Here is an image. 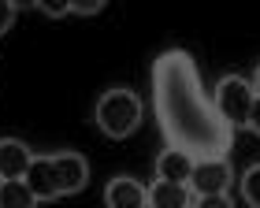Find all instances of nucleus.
Instances as JSON below:
<instances>
[{
	"label": "nucleus",
	"mask_w": 260,
	"mask_h": 208,
	"mask_svg": "<svg viewBox=\"0 0 260 208\" xmlns=\"http://www.w3.org/2000/svg\"><path fill=\"white\" fill-rule=\"evenodd\" d=\"M245 130H253L260 137V97L253 100V112H249V123H245Z\"/></svg>",
	"instance_id": "nucleus-17"
},
{
	"label": "nucleus",
	"mask_w": 260,
	"mask_h": 208,
	"mask_svg": "<svg viewBox=\"0 0 260 208\" xmlns=\"http://www.w3.org/2000/svg\"><path fill=\"white\" fill-rule=\"evenodd\" d=\"M149 208H193V190L186 186V182L156 179L149 186Z\"/></svg>",
	"instance_id": "nucleus-10"
},
{
	"label": "nucleus",
	"mask_w": 260,
	"mask_h": 208,
	"mask_svg": "<svg viewBox=\"0 0 260 208\" xmlns=\"http://www.w3.org/2000/svg\"><path fill=\"white\" fill-rule=\"evenodd\" d=\"M193 208H234L231 193H208V197H193Z\"/></svg>",
	"instance_id": "nucleus-13"
},
{
	"label": "nucleus",
	"mask_w": 260,
	"mask_h": 208,
	"mask_svg": "<svg viewBox=\"0 0 260 208\" xmlns=\"http://www.w3.org/2000/svg\"><path fill=\"white\" fill-rule=\"evenodd\" d=\"M22 182L34 190V197H38V201H56V197H63L52 156H34L30 167H26V175H22Z\"/></svg>",
	"instance_id": "nucleus-5"
},
{
	"label": "nucleus",
	"mask_w": 260,
	"mask_h": 208,
	"mask_svg": "<svg viewBox=\"0 0 260 208\" xmlns=\"http://www.w3.org/2000/svg\"><path fill=\"white\" fill-rule=\"evenodd\" d=\"M253 89H256V97H260V67H256V75H253Z\"/></svg>",
	"instance_id": "nucleus-19"
},
{
	"label": "nucleus",
	"mask_w": 260,
	"mask_h": 208,
	"mask_svg": "<svg viewBox=\"0 0 260 208\" xmlns=\"http://www.w3.org/2000/svg\"><path fill=\"white\" fill-rule=\"evenodd\" d=\"M152 108L164 142L186 149L197 160L227 156L234 149V130L219 119L212 97L201 89V75L190 52L168 49L152 60Z\"/></svg>",
	"instance_id": "nucleus-1"
},
{
	"label": "nucleus",
	"mask_w": 260,
	"mask_h": 208,
	"mask_svg": "<svg viewBox=\"0 0 260 208\" xmlns=\"http://www.w3.org/2000/svg\"><path fill=\"white\" fill-rule=\"evenodd\" d=\"M104 8V0H71V11L75 15H97Z\"/></svg>",
	"instance_id": "nucleus-15"
},
{
	"label": "nucleus",
	"mask_w": 260,
	"mask_h": 208,
	"mask_svg": "<svg viewBox=\"0 0 260 208\" xmlns=\"http://www.w3.org/2000/svg\"><path fill=\"white\" fill-rule=\"evenodd\" d=\"M149 204V186H141L138 179H112L104 186V208H145Z\"/></svg>",
	"instance_id": "nucleus-7"
},
{
	"label": "nucleus",
	"mask_w": 260,
	"mask_h": 208,
	"mask_svg": "<svg viewBox=\"0 0 260 208\" xmlns=\"http://www.w3.org/2000/svg\"><path fill=\"white\" fill-rule=\"evenodd\" d=\"M141 97L134 93V89L126 86H115L108 89V93H101L97 108H93V119H97L101 134L112 137V142H123V137H130L141 126Z\"/></svg>",
	"instance_id": "nucleus-2"
},
{
	"label": "nucleus",
	"mask_w": 260,
	"mask_h": 208,
	"mask_svg": "<svg viewBox=\"0 0 260 208\" xmlns=\"http://www.w3.org/2000/svg\"><path fill=\"white\" fill-rule=\"evenodd\" d=\"M253 100H256V89L253 82H245L238 75H227L219 78L216 89H212V104H216L219 119L231 126V130H242L249 123V112H253Z\"/></svg>",
	"instance_id": "nucleus-3"
},
{
	"label": "nucleus",
	"mask_w": 260,
	"mask_h": 208,
	"mask_svg": "<svg viewBox=\"0 0 260 208\" xmlns=\"http://www.w3.org/2000/svg\"><path fill=\"white\" fill-rule=\"evenodd\" d=\"M52 164H56V175H60L63 197L82 193V190L89 186V164H86V156H82V153H56Z\"/></svg>",
	"instance_id": "nucleus-6"
},
{
	"label": "nucleus",
	"mask_w": 260,
	"mask_h": 208,
	"mask_svg": "<svg viewBox=\"0 0 260 208\" xmlns=\"http://www.w3.org/2000/svg\"><path fill=\"white\" fill-rule=\"evenodd\" d=\"M41 201L34 197V190L22 179H8L0 182V208H38Z\"/></svg>",
	"instance_id": "nucleus-11"
},
{
	"label": "nucleus",
	"mask_w": 260,
	"mask_h": 208,
	"mask_svg": "<svg viewBox=\"0 0 260 208\" xmlns=\"http://www.w3.org/2000/svg\"><path fill=\"white\" fill-rule=\"evenodd\" d=\"M193 164H197V156H190L186 149L168 145V149L156 156V179H164V182H186V186H190Z\"/></svg>",
	"instance_id": "nucleus-8"
},
{
	"label": "nucleus",
	"mask_w": 260,
	"mask_h": 208,
	"mask_svg": "<svg viewBox=\"0 0 260 208\" xmlns=\"http://www.w3.org/2000/svg\"><path fill=\"white\" fill-rule=\"evenodd\" d=\"M242 197H245L249 208H260V164H253L242 175Z\"/></svg>",
	"instance_id": "nucleus-12"
},
{
	"label": "nucleus",
	"mask_w": 260,
	"mask_h": 208,
	"mask_svg": "<svg viewBox=\"0 0 260 208\" xmlns=\"http://www.w3.org/2000/svg\"><path fill=\"white\" fill-rule=\"evenodd\" d=\"M15 11H26V8H38V0H8Z\"/></svg>",
	"instance_id": "nucleus-18"
},
{
	"label": "nucleus",
	"mask_w": 260,
	"mask_h": 208,
	"mask_svg": "<svg viewBox=\"0 0 260 208\" xmlns=\"http://www.w3.org/2000/svg\"><path fill=\"white\" fill-rule=\"evenodd\" d=\"M145 208H149V204H145Z\"/></svg>",
	"instance_id": "nucleus-20"
},
{
	"label": "nucleus",
	"mask_w": 260,
	"mask_h": 208,
	"mask_svg": "<svg viewBox=\"0 0 260 208\" xmlns=\"http://www.w3.org/2000/svg\"><path fill=\"white\" fill-rule=\"evenodd\" d=\"M30 160H34V153L19 142V137H0V182L22 179L26 167H30Z\"/></svg>",
	"instance_id": "nucleus-9"
},
{
	"label": "nucleus",
	"mask_w": 260,
	"mask_h": 208,
	"mask_svg": "<svg viewBox=\"0 0 260 208\" xmlns=\"http://www.w3.org/2000/svg\"><path fill=\"white\" fill-rule=\"evenodd\" d=\"M38 8H41L49 19H63V15H71V0H38Z\"/></svg>",
	"instance_id": "nucleus-14"
},
{
	"label": "nucleus",
	"mask_w": 260,
	"mask_h": 208,
	"mask_svg": "<svg viewBox=\"0 0 260 208\" xmlns=\"http://www.w3.org/2000/svg\"><path fill=\"white\" fill-rule=\"evenodd\" d=\"M231 160L227 156H205L193 164L190 175V190L193 197H208V193H227L231 190Z\"/></svg>",
	"instance_id": "nucleus-4"
},
{
	"label": "nucleus",
	"mask_w": 260,
	"mask_h": 208,
	"mask_svg": "<svg viewBox=\"0 0 260 208\" xmlns=\"http://www.w3.org/2000/svg\"><path fill=\"white\" fill-rule=\"evenodd\" d=\"M11 22H15V8H11L8 0H0V33H8Z\"/></svg>",
	"instance_id": "nucleus-16"
}]
</instances>
